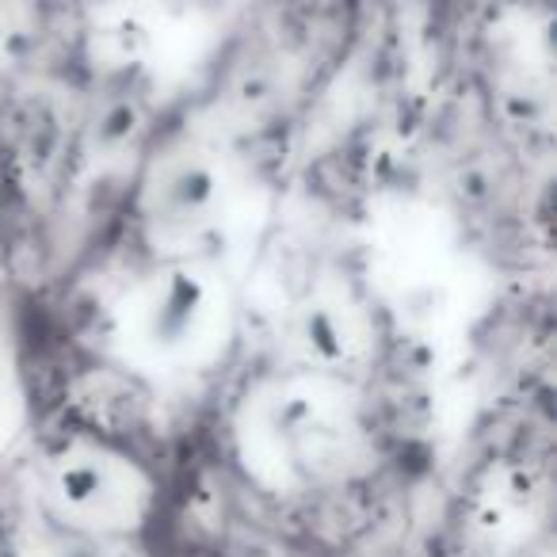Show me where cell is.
I'll list each match as a JSON object with an SVG mask.
<instances>
[{
	"instance_id": "obj_1",
	"label": "cell",
	"mask_w": 557,
	"mask_h": 557,
	"mask_svg": "<svg viewBox=\"0 0 557 557\" xmlns=\"http://www.w3.org/2000/svg\"><path fill=\"white\" fill-rule=\"evenodd\" d=\"M54 500L77 527L123 531L141 519L149 485L126 458L108 450H73L54 470Z\"/></svg>"
},
{
	"instance_id": "obj_2",
	"label": "cell",
	"mask_w": 557,
	"mask_h": 557,
	"mask_svg": "<svg viewBox=\"0 0 557 557\" xmlns=\"http://www.w3.org/2000/svg\"><path fill=\"white\" fill-rule=\"evenodd\" d=\"M214 290L191 268H169L146 283L134 298V333L141 348L161 359H180L199 348L214 325Z\"/></svg>"
},
{
	"instance_id": "obj_3",
	"label": "cell",
	"mask_w": 557,
	"mask_h": 557,
	"mask_svg": "<svg viewBox=\"0 0 557 557\" xmlns=\"http://www.w3.org/2000/svg\"><path fill=\"white\" fill-rule=\"evenodd\" d=\"M222 207V180L202 157H169L146 184V222L164 240H187L210 230Z\"/></svg>"
},
{
	"instance_id": "obj_4",
	"label": "cell",
	"mask_w": 557,
	"mask_h": 557,
	"mask_svg": "<svg viewBox=\"0 0 557 557\" xmlns=\"http://www.w3.org/2000/svg\"><path fill=\"white\" fill-rule=\"evenodd\" d=\"M295 341H298V348L321 367L344 363V359H348V348H351L348 325H344L341 313H336L333 306H306L302 318H298V325H295Z\"/></svg>"
}]
</instances>
